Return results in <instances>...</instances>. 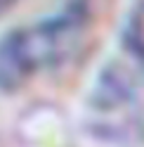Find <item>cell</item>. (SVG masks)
Listing matches in <instances>:
<instances>
[{
  "instance_id": "cell-1",
  "label": "cell",
  "mask_w": 144,
  "mask_h": 147,
  "mask_svg": "<svg viewBox=\"0 0 144 147\" xmlns=\"http://www.w3.org/2000/svg\"><path fill=\"white\" fill-rule=\"evenodd\" d=\"M78 36L80 19L71 12L47 17L12 33L0 45V81L17 86L61 62L78 43Z\"/></svg>"
},
{
  "instance_id": "cell-2",
  "label": "cell",
  "mask_w": 144,
  "mask_h": 147,
  "mask_svg": "<svg viewBox=\"0 0 144 147\" xmlns=\"http://www.w3.org/2000/svg\"><path fill=\"white\" fill-rule=\"evenodd\" d=\"M132 100H135V78L130 76L128 69L118 67V64H109L97 76L92 93H90V102L99 112H118V109L128 107Z\"/></svg>"
}]
</instances>
